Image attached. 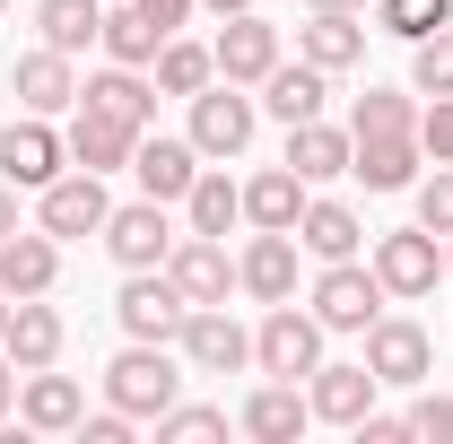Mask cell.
I'll return each instance as SVG.
<instances>
[{"label":"cell","mask_w":453,"mask_h":444,"mask_svg":"<svg viewBox=\"0 0 453 444\" xmlns=\"http://www.w3.org/2000/svg\"><path fill=\"white\" fill-rule=\"evenodd\" d=\"M201 9H219V18H235V9H253V0H201Z\"/></svg>","instance_id":"bcb514c9"},{"label":"cell","mask_w":453,"mask_h":444,"mask_svg":"<svg viewBox=\"0 0 453 444\" xmlns=\"http://www.w3.org/2000/svg\"><path fill=\"white\" fill-rule=\"evenodd\" d=\"M366 262H375V279H384L393 305H418V296H436V279H445V235H427V226H393V235L366 244Z\"/></svg>","instance_id":"277c9868"},{"label":"cell","mask_w":453,"mask_h":444,"mask_svg":"<svg viewBox=\"0 0 453 444\" xmlns=\"http://www.w3.org/2000/svg\"><path fill=\"white\" fill-rule=\"evenodd\" d=\"M235 427H244L253 444H296L305 427H314V401H305V384H280V375H271V384L235 410Z\"/></svg>","instance_id":"ac0fdd59"},{"label":"cell","mask_w":453,"mask_h":444,"mask_svg":"<svg viewBox=\"0 0 453 444\" xmlns=\"http://www.w3.org/2000/svg\"><path fill=\"white\" fill-rule=\"evenodd\" d=\"M157 436H166V444H210V436H226V410H210V401H174V410H157Z\"/></svg>","instance_id":"8d00e7d4"},{"label":"cell","mask_w":453,"mask_h":444,"mask_svg":"<svg viewBox=\"0 0 453 444\" xmlns=\"http://www.w3.org/2000/svg\"><path fill=\"white\" fill-rule=\"evenodd\" d=\"M305 201H314L305 174H296V166H271V174L244 183V226H296V218H305Z\"/></svg>","instance_id":"f1b7e54d"},{"label":"cell","mask_w":453,"mask_h":444,"mask_svg":"<svg viewBox=\"0 0 453 444\" xmlns=\"http://www.w3.org/2000/svg\"><path fill=\"white\" fill-rule=\"evenodd\" d=\"M375 27H384V35H401V44H418V35L453 27V0H375Z\"/></svg>","instance_id":"e575fe53"},{"label":"cell","mask_w":453,"mask_h":444,"mask_svg":"<svg viewBox=\"0 0 453 444\" xmlns=\"http://www.w3.org/2000/svg\"><path fill=\"white\" fill-rule=\"evenodd\" d=\"M357 340H366V366H375V384H393V392H418L427 375H436V340L418 332L410 314H375Z\"/></svg>","instance_id":"52a82bcc"},{"label":"cell","mask_w":453,"mask_h":444,"mask_svg":"<svg viewBox=\"0 0 453 444\" xmlns=\"http://www.w3.org/2000/svg\"><path fill=\"white\" fill-rule=\"evenodd\" d=\"M166 279L183 287V305H226V296H235V262H226V235H174Z\"/></svg>","instance_id":"5bb4252c"},{"label":"cell","mask_w":453,"mask_h":444,"mask_svg":"<svg viewBox=\"0 0 453 444\" xmlns=\"http://www.w3.org/2000/svg\"><path fill=\"white\" fill-rule=\"evenodd\" d=\"M183 218H192V235H226V226L244 218V183H226L219 166H201L192 192H183Z\"/></svg>","instance_id":"1f68e13d"},{"label":"cell","mask_w":453,"mask_h":444,"mask_svg":"<svg viewBox=\"0 0 453 444\" xmlns=\"http://www.w3.org/2000/svg\"><path fill=\"white\" fill-rule=\"evenodd\" d=\"M53 279H61V244L44 226L0 235V287H9V296H53Z\"/></svg>","instance_id":"603a6c76"},{"label":"cell","mask_w":453,"mask_h":444,"mask_svg":"<svg viewBox=\"0 0 453 444\" xmlns=\"http://www.w3.org/2000/svg\"><path fill=\"white\" fill-rule=\"evenodd\" d=\"M9 88H18L27 113H70L79 105V70H70V53H53V44H35V53L9 61Z\"/></svg>","instance_id":"d6986e66"},{"label":"cell","mask_w":453,"mask_h":444,"mask_svg":"<svg viewBox=\"0 0 453 444\" xmlns=\"http://www.w3.org/2000/svg\"><path fill=\"white\" fill-rule=\"evenodd\" d=\"M323 323H314V305H262V332H253V366L262 375H280V384H305L314 366H323Z\"/></svg>","instance_id":"7a4b0ae2"},{"label":"cell","mask_w":453,"mask_h":444,"mask_svg":"<svg viewBox=\"0 0 453 444\" xmlns=\"http://www.w3.org/2000/svg\"><path fill=\"white\" fill-rule=\"evenodd\" d=\"M113 218V201H105V174H88V166H61L44 192H35V226L53 235V244H79V235H105Z\"/></svg>","instance_id":"5b68a950"},{"label":"cell","mask_w":453,"mask_h":444,"mask_svg":"<svg viewBox=\"0 0 453 444\" xmlns=\"http://www.w3.org/2000/svg\"><path fill=\"white\" fill-rule=\"evenodd\" d=\"M61 314L44 296H9V332H0V357L18 366V375H35V366H61Z\"/></svg>","instance_id":"9a60e30c"},{"label":"cell","mask_w":453,"mask_h":444,"mask_svg":"<svg viewBox=\"0 0 453 444\" xmlns=\"http://www.w3.org/2000/svg\"><path fill=\"white\" fill-rule=\"evenodd\" d=\"M384 131H418V88H366L349 113V140H384Z\"/></svg>","instance_id":"d6a6232c"},{"label":"cell","mask_w":453,"mask_h":444,"mask_svg":"<svg viewBox=\"0 0 453 444\" xmlns=\"http://www.w3.org/2000/svg\"><path fill=\"white\" fill-rule=\"evenodd\" d=\"M349 436H357V444H401V436H410V418H393V410H366Z\"/></svg>","instance_id":"b9f144b4"},{"label":"cell","mask_w":453,"mask_h":444,"mask_svg":"<svg viewBox=\"0 0 453 444\" xmlns=\"http://www.w3.org/2000/svg\"><path fill=\"white\" fill-rule=\"evenodd\" d=\"M79 436H88V444H131V418H122V410L105 401L96 418H79Z\"/></svg>","instance_id":"7bdbcfd3"},{"label":"cell","mask_w":453,"mask_h":444,"mask_svg":"<svg viewBox=\"0 0 453 444\" xmlns=\"http://www.w3.org/2000/svg\"><path fill=\"white\" fill-rule=\"evenodd\" d=\"M9 410H18V366L0 357V418H9Z\"/></svg>","instance_id":"f6af8a7d"},{"label":"cell","mask_w":453,"mask_h":444,"mask_svg":"<svg viewBox=\"0 0 453 444\" xmlns=\"http://www.w3.org/2000/svg\"><path fill=\"white\" fill-rule=\"evenodd\" d=\"M401 418H410V436H418V444H453V401H445V392L418 384V401H410Z\"/></svg>","instance_id":"74e56055"},{"label":"cell","mask_w":453,"mask_h":444,"mask_svg":"<svg viewBox=\"0 0 453 444\" xmlns=\"http://www.w3.org/2000/svg\"><path fill=\"white\" fill-rule=\"evenodd\" d=\"M418 149H427L436 166L453 157V96H427V105H418Z\"/></svg>","instance_id":"ab89813d"},{"label":"cell","mask_w":453,"mask_h":444,"mask_svg":"<svg viewBox=\"0 0 453 444\" xmlns=\"http://www.w3.org/2000/svg\"><path fill=\"white\" fill-rule=\"evenodd\" d=\"M235 287L253 305H288L296 296V226H253V244L235 253Z\"/></svg>","instance_id":"4fadbf2b"},{"label":"cell","mask_w":453,"mask_h":444,"mask_svg":"<svg viewBox=\"0 0 453 444\" xmlns=\"http://www.w3.org/2000/svg\"><path fill=\"white\" fill-rule=\"evenodd\" d=\"M305 305H314V323H323V332H366V323H375L393 296H384L375 262H357V253H349V262H323V271H314Z\"/></svg>","instance_id":"3957f363"},{"label":"cell","mask_w":453,"mask_h":444,"mask_svg":"<svg viewBox=\"0 0 453 444\" xmlns=\"http://www.w3.org/2000/svg\"><path fill=\"white\" fill-rule=\"evenodd\" d=\"M61 166H70V140L53 131V113H18V122L0 131V183H18V192H44Z\"/></svg>","instance_id":"9c48e42d"},{"label":"cell","mask_w":453,"mask_h":444,"mask_svg":"<svg viewBox=\"0 0 453 444\" xmlns=\"http://www.w3.org/2000/svg\"><path fill=\"white\" fill-rule=\"evenodd\" d=\"M183 348L174 340H122L105 366V401L122 410V418H157V410H174L183 401Z\"/></svg>","instance_id":"6da1fadb"},{"label":"cell","mask_w":453,"mask_h":444,"mask_svg":"<svg viewBox=\"0 0 453 444\" xmlns=\"http://www.w3.org/2000/svg\"><path fill=\"white\" fill-rule=\"evenodd\" d=\"M305 9H366V0H305Z\"/></svg>","instance_id":"7dc6e473"},{"label":"cell","mask_w":453,"mask_h":444,"mask_svg":"<svg viewBox=\"0 0 453 444\" xmlns=\"http://www.w3.org/2000/svg\"><path fill=\"white\" fill-rule=\"evenodd\" d=\"M131 174H140V192H149V201H183V192H192V174H201V149H192V140H157V131H140Z\"/></svg>","instance_id":"d4e9b609"},{"label":"cell","mask_w":453,"mask_h":444,"mask_svg":"<svg viewBox=\"0 0 453 444\" xmlns=\"http://www.w3.org/2000/svg\"><path fill=\"white\" fill-rule=\"evenodd\" d=\"M79 105L113 113V122H131V131H149V122H157V79H140L131 61H105L96 79H79Z\"/></svg>","instance_id":"ffe728a7"},{"label":"cell","mask_w":453,"mask_h":444,"mask_svg":"<svg viewBox=\"0 0 453 444\" xmlns=\"http://www.w3.org/2000/svg\"><path fill=\"white\" fill-rule=\"evenodd\" d=\"M70 166H88V174H113V166H131V149H140V131L131 122H113V113L96 105H70Z\"/></svg>","instance_id":"44dd1931"},{"label":"cell","mask_w":453,"mask_h":444,"mask_svg":"<svg viewBox=\"0 0 453 444\" xmlns=\"http://www.w3.org/2000/svg\"><path fill=\"white\" fill-rule=\"evenodd\" d=\"M0 9H9V0H0Z\"/></svg>","instance_id":"f907efd6"},{"label":"cell","mask_w":453,"mask_h":444,"mask_svg":"<svg viewBox=\"0 0 453 444\" xmlns=\"http://www.w3.org/2000/svg\"><path fill=\"white\" fill-rule=\"evenodd\" d=\"M131 9H140V18L157 27V35H183V18H192L201 0H131Z\"/></svg>","instance_id":"60d3db41"},{"label":"cell","mask_w":453,"mask_h":444,"mask_svg":"<svg viewBox=\"0 0 453 444\" xmlns=\"http://www.w3.org/2000/svg\"><path fill=\"white\" fill-rule=\"evenodd\" d=\"M0 235H18V183H0Z\"/></svg>","instance_id":"ee69618b"},{"label":"cell","mask_w":453,"mask_h":444,"mask_svg":"<svg viewBox=\"0 0 453 444\" xmlns=\"http://www.w3.org/2000/svg\"><path fill=\"white\" fill-rule=\"evenodd\" d=\"M183 287H174L166 271H122V296H113V323H122V340H174L183 332Z\"/></svg>","instance_id":"30bf717a"},{"label":"cell","mask_w":453,"mask_h":444,"mask_svg":"<svg viewBox=\"0 0 453 444\" xmlns=\"http://www.w3.org/2000/svg\"><path fill=\"white\" fill-rule=\"evenodd\" d=\"M349 157H357V140H349V131H332L323 113H314V122H288V166L305 174V183H340V174H349Z\"/></svg>","instance_id":"484cf974"},{"label":"cell","mask_w":453,"mask_h":444,"mask_svg":"<svg viewBox=\"0 0 453 444\" xmlns=\"http://www.w3.org/2000/svg\"><path fill=\"white\" fill-rule=\"evenodd\" d=\"M410 88L418 96H453V27H436V35L410 44Z\"/></svg>","instance_id":"d590c367"},{"label":"cell","mask_w":453,"mask_h":444,"mask_svg":"<svg viewBox=\"0 0 453 444\" xmlns=\"http://www.w3.org/2000/svg\"><path fill=\"white\" fill-rule=\"evenodd\" d=\"M0 332H9V287H0Z\"/></svg>","instance_id":"c3c4849f"},{"label":"cell","mask_w":453,"mask_h":444,"mask_svg":"<svg viewBox=\"0 0 453 444\" xmlns=\"http://www.w3.org/2000/svg\"><path fill=\"white\" fill-rule=\"evenodd\" d=\"M96 44H105V61H131V70H149L166 35H157V27H149L131 0H105V35H96Z\"/></svg>","instance_id":"836d02e7"},{"label":"cell","mask_w":453,"mask_h":444,"mask_svg":"<svg viewBox=\"0 0 453 444\" xmlns=\"http://www.w3.org/2000/svg\"><path fill=\"white\" fill-rule=\"evenodd\" d=\"M253 122H262V96H244L235 79H210L201 96H192V149L201 157H244V140H253Z\"/></svg>","instance_id":"8992f818"},{"label":"cell","mask_w":453,"mask_h":444,"mask_svg":"<svg viewBox=\"0 0 453 444\" xmlns=\"http://www.w3.org/2000/svg\"><path fill=\"white\" fill-rule=\"evenodd\" d=\"M375 366H366V357H357V366H332V357H323V366H314V375H305V401H314V418H332V427H357V418H366V410H375Z\"/></svg>","instance_id":"e0dca14e"},{"label":"cell","mask_w":453,"mask_h":444,"mask_svg":"<svg viewBox=\"0 0 453 444\" xmlns=\"http://www.w3.org/2000/svg\"><path fill=\"white\" fill-rule=\"evenodd\" d=\"M332 96V70H314V61H280L271 79H262V113L271 122H314Z\"/></svg>","instance_id":"4316f807"},{"label":"cell","mask_w":453,"mask_h":444,"mask_svg":"<svg viewBox=\"0 0 453 444\" xmlns=\"http://www.w3.org/2000/svg\"><path fill=\"white\" fill-rule=\"evenodd\" d=\"M418 166H427L418 131H384V140H357V157H349V174H357L366 192H410V183H418Z\"/></svg>","instance_id":"cb8c5ba5"},{"label":"cell","mask_w":453,"mask_h":444,"mask_svg":"<svg viewBox=\"0 0 453 444\" xmlns=\"http://www.w3.org/2000/svg\"><path fill=\"white\" fill-rule=\"evenodd\" d=\"M366 244V226L349 201H305V218H296V253H314V262H349Z\"/></svg>","instance_id":"83f0119b"},{"label":"cell","mask_w":453,"mask_h":444,"mask_svg":"<svg viewBox=\"0 0 453 444\" xmlns=\"http://www.w3.org/2000/svg\"><path fill=\"white\" fill-rule=\"evenodd\" d=\"M210 61H219V79H235V88H262L280 70V27L262 9H235L219 27V44H210Z\"/></svg>","instance_id":"8fae6325"},{"label":"cell","mask_w":453,"mask_h":444,"mask_svg":"<svg viewBox=\"0 0 453 444\" xmlns=\"http://www.w3.org/2000/svg\"><path fill=\"white\" fill-rule=\"evenodd\" d=\"M149 79H157V96H201L210 79H219V61H210V44H183V35H166L157 44V61H149Z\"/></svg>","instance_id":"4dcf8cb0"},{"label":"cell","mask_w":453,"mask_h":444,"mask_svg":"<svg viewBox=\"0 0 453 444\" xmlns=\"http://www.w3.org/2000/svg\"><path fill=\"white\" fill-rule=\"evenodd\" d=\"M18 418L35 427V436H79V418H88V392L53 375V366H35V375H18Z\"/></svg>","instance_id":"2e32d148"},{"label":"cell","mask_w":453,"mask_h":444,"mask_svg":"<svg viewBox=\"0 0 453 444\" xmlns=\"http://www.w3.org/2000/svg\"><path fill=\"white\" fill-rule=\"evenodd\" d=\"M418 226H427V235H453V157L418 183Z\"/></svg>","instance_id":"f35d334b"},{"label":"cell","mask_w":453,"mask_h":444,"mask_svg":"<svg viewBox=\"0 0 453 444\" xmlns=\"http://www.w3.org/2000/svg\"><path fill=\"white\" fill-rule=\"evenodd\" d=\"M174 348H183L192 375H244V366H253V332H244L226 305H192L183 332H174Z\"/></svg>","instance_id":"ba28073f"},{"label":"cell","mask_w":453,"mask_h":444,"mask_svg":"<svg viewBox=\"0 0 453 444\" xmlns=\"http://www.w3.org/2000/svg\"><path fill=\"white\" fill-rule=\"evenodd\" d=\"M35 27H44V44L53 53H88L96 35H105V0H35Z\"/></svg>","instance_id":"f546056e"},{"label":"cell","mask_w":453,"mask_h":444,"mask_svg":"<svg viewBox=\"0 0 453 444\" xmlns=\"http://www.w3.org/2000/svg\"><path fill=\"white\" fill-rule=\"evenodd\" d=\"M296 61H314V70H357L366 61V27H357V9H314L305 27H296Z\"/></svg>","instance_id":"7402d4cb"},{"label":"cell","mask_w":453,"mask_h":444,"mask_svg":"<svg viewBox=\"0 0 453 444\" xmlns=\"http://www.w3.org/2000/svg\"><path fill=\"white\" fill-rule=\"evenodd\" d=\"M445 279H453V235H445Z\"/></svg>","instance_id":"681fc988"},{"label":"cell","mask_w":453,"mask_h":444,"mask_svg":"<svg viewBox=\"0 0 453 444\" xmlns=\"http://www.w3.org/2000/svg\"><path fill=\"white\" fill-rule=\"evenodd\" d=\"M105 253L122 262V271H166V253H174V226H166V201H122L105 218Z\"/></svg>","instance_id":"7c38bea8"}]
</instances>
